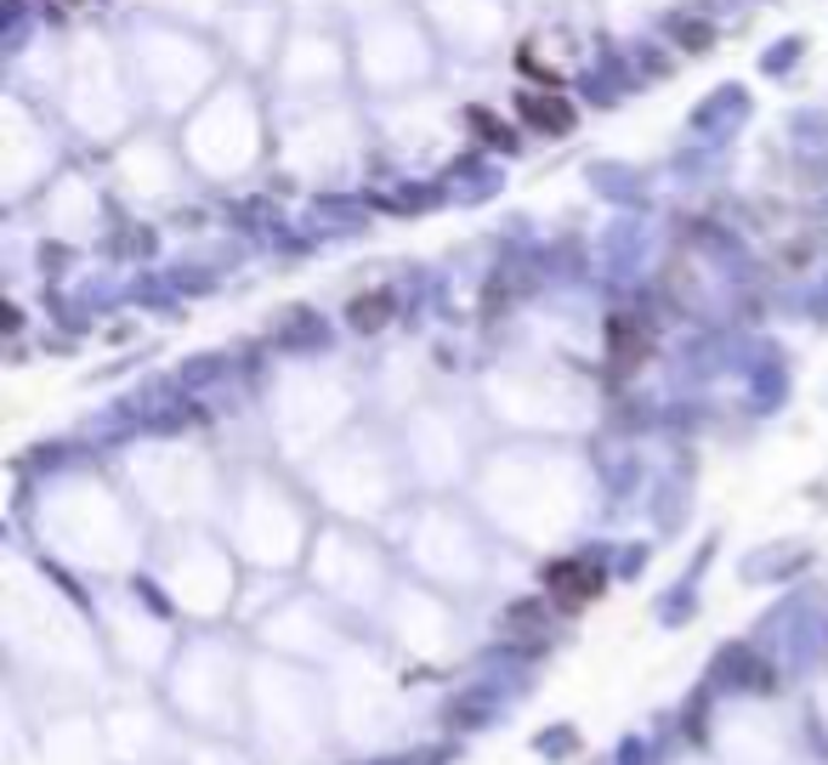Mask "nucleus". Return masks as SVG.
<instances>
[{
    "label": "nucleus",
    "mask_w": 828,
    "mask_h": 765,
    "mask_svg": "<svg viewBox=\"0 0 828 765\" xmlns=\"http://www.w3.org/2000/svg\"><path fill=\"white\" fill-rule=\"evenodd\" d=\"M545 590H556L562 607H584V601H596L602 596V572L591 561H556L545 572Z\"/></svg>",
    "instance_id": "1"
},
{
    "label": "nucleus",
    "mask_w": 828,
    "mask_h": 765,
    "mask_svg": "<svg viewBox=\"0 0 828 765\" xmlns=\"http://www.w3.org/2000/svg\"><path fill=\"white\" fill-rule=\"evenodd\" d=\"M522 114L540 125V131H551V136H562V131L573 125V108L556 97V91H545V97H540V91H528V97H522Z\"/></svg>",
    "instance_id": "2"
},
{
    "label": "nucleus",
    "mask_w": 828,
    "mask_h": 765,
    "mask_svg": "<svg viewBox=\"0 0 828 765\" xmlns=\"http://www.w3.org/2000/svg\"><path fill=\"white\" fill-rule=\"evenodd\" d=\"M613 358H619V369H630V363H642V358H647V334H642V329L630 334V318H619V323H613Z\"/></svg>",
    "instance_id": "3"
},
{
    "label": "nucleus",
    "mask_w": 828,
    "mask_h": 765,
    "mask_svg": "<svg viewBox=\"0 0 828 765\" xmlns=\"http://www.w3.org/2000/svg\"><path fill=\"white\" fill-rule=\"evenodd\" d=\"M386 312H392V296H364V301L352 307V323H358V329H380Z\"/></svg>",
    "instance_id": "4"
}]
</instances>
